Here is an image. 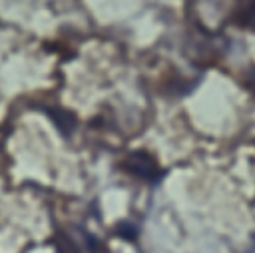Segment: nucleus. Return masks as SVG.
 Listing matches in <instances>:
<instances>
[{
	"instance_id": "f257e3e1",
	"label": "nucleus",
	"mask_w": 255,
	"mask_h": 253,
	"mask_svg": "<svg viewBox=\"0 0 255 253\" xmlns=\"http://www.w3.org/2000/svg\"><path fill=\"white\" fill-rule=\"evenodd\" d=\"M126 167L135 173L137 177H143V179H155L157 177V167L155 163L145 155V153H133L128 157L126 161Z\"/></svg>"
},
{
	"instance_id": "f03ea898",
	"label": "nucleus",
	"mask_w": 255,
	"mask_h": 253,
	"mask_svg": "<svg viewBox=\"0 0 255 253\" xmlns=\"http://www.w3.org/2000/svg\"><path fill=\"white\" fill-rule=\"evenodd\" d=\"M120 235H122V237H128V239H131V237H135V229H133L131 225H122V229H120Z\"/></svg>"
}]
</instances>
